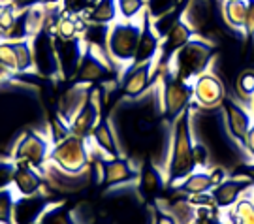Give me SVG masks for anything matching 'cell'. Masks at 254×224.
<instances>
[{
	"mask_svg": "<svg viewBox=\"0 0 254 224\" xmlns=\"http://www.w3.org/2000/svg\"><path fill=\"white\" fill-rule=\"evenodd\" d=\"M98 98H100L98 89H92L91 96L85 102V106L77 111V115L73 117L70 125H68L73 136L87 138V136L92 134L94 126L98 125V119H100V102H98Z\"/></svg>",
	"mask_w": 254,
	"mask_h": 224,
	"instance_id": "5bb4252c",
	"label": "cell"
},
{
	"mask_svg": "<svg viewBox=\"0 0 254 224\" xmlns=\"http://www.w3.org/2000/svg\"><path fill=\"white\" fill-rule=\"evenodd\" d=\"M91 136H92V140H94V144H96V147H98L104 154H108L109 158L121 156L117 138L113 134V128H111V125H109L108 121H100L98 125L94 126V130H92Z\"/></svg>",
	"mask_w": 254,
	"mask_h": 224,
	"instance_id": "cb8c5ba5",
	"label": "cell"
},
{
	"mask_svg": "<svg viewBox=\"0 0 254 224\" xmlns=\"http://www.w3.org/2000/svg\"><path fill=\"white\" fill-rule=\"evenodd\" d=\"M162 111L166 123H175L177 117L192 106V81H185L173 75L170 70L164 74Z\"/></svg>",
	"mask_w": 254,
	"mask_h": 224,
	"instance_id": "5b68a950",
	"label": "cell"
},
{
	"mask_svg": "<svg viewBox=\"0 0 254 224\" xmlns=\"http://www.w3.org/2000/svg\"><path fill=\"white\" fill-rule=\"evenodd\" d=\"M181 6V0H147V13L153 19L172 13Z\"/></svg>",
	"mask_w": 254,
	"mask_h": 224,
	"instance_id": "4dcf8cb0",
	"label": "cell"
},
{
	"mask_svg": "<svg viewBox=\"0 0 254 224\" xmlns=\"http://www.w3.org/2000/svg\"><path fill=\"white\" fill-rule=\"evenodd\" d=\"M13 185L21 196H32V194H38V190L44 185V179H42V175H38L34 171V168L17 166L15 173H13Z\"/></svg>",
	"mask_w": 254,
	"mask_h": 224,
	"instance_id": "7402d4cb",
	"label": "cell"
},
{
	"mask_svg": "<svg viewBox=\"0 0 254 224\" xmlns=\"http://www.w3.org/2000/svg\"><path fill=\"white\" fill-rule=\"evenodd\" d=\"M243 147H245L247 156L254 162V123H253V126L249 128V132H247L245 142H243Z\"/></svg>",
	"mask_w": 254,
	"mask_h": 224,
	"instance_id": "8d00e7d4",
	"label": "cell"
},
{
	"mask_svg": "<svg viewBox=\"0 0 254 224\" xmlns=\"http://www.w3.org/2000/svg\"><path fill=\"white\" fill-rule=\"evenodd\" d=\"M94 0H63V11L68 15H85Z\"/></svg>",
	"mask_w": 254,
	"mask_h": 224,
	"instance_id": "d6a6232c",
	"label": "cell"
},
{
	"mask_svg": "<svg viewBox=\"0 0 254 224\" xmlns=\"http://www.w3.org/2000/svg\"><path fill=\"white\" fill-rule=\"evenodd\" d=\"M151 209H153L154 224H179L172 213H168L166 209H162L156 202H151Z\"/></svg>",
	"mask_w": 254,
	"mask_h": 224,
	"instance_id": "836d02e7",
	"label": "cell"
},
{
	"mask_svg": "<svg viewBox=\"0 0 254 224\" xmlns=\"http://www.w3.org/2000/svg\"><path fill=\"white\" fill-rule=\"evenodd\" d=\"M13 72V70H9L8 66H4V64H0V81H8L9 79V74Z\"/></svg>",
	"mask_w": 254,
	"mask_h": 224,
	"instance_id": "f35d334b",
	"label": "cell"
},
{
	"mask_svg": "<svg viewBox=\"0 0 254 224\" xmlns=\"http://www.w3.org/2000/svg\"><path fill=\"white\" fill-rule=\"evenodd\" d=\"M13 206L15 196L9 187L0 188V224H15L13 223Z\"/></svg>",
	"mask_w": 254,
	"mask_h": 224,
	"instance_id": "4316f807",
	"label": "cell"
},
{
	"mask_svg": "<svg viewBox=\"0 0 254 224\" xmlns=\"http://www.w3.org/2000/svg\"><path fill=\"white\" fill-rule=\"evenodd\" d=\"M109 55H104V47H94L87 45L83 51L81 63L77 68V83H96V81L106 79L109 75Z\"/></svg>",
	"mask_w": 254,
	"mask_h": 224,
	"instance_id": "52a82bcc",
	"label": "cell"
},
{
	"mask_svg": "<svg viewBox=\"0 0 254 224\" xmlns=\"http://www.w3.org/2000/svg\"><path fill=\"white\" fill-rule=\"evenodd\" d=\"M51 206V200L44 194L15 198L13 206V223L15 224H38Z\"/></svg>",
	"mask_w": 254,
	"mask_h": 224,
	"instance_id": "4fadbf2b",
	"label": "cell"
},
{
	"mask_svg": "<svg viewBox=\"0 0 254 224\" xmlns=\"http://www.w3.org/2000/svg\"><path fill=\"white\" fill-rule=\"evenodd\" d=\"M11 2L17 9H28L32 6H36L38 2H44V0H11Z\"/></svg>",
	"mask_w": 254,
	"mask_h": 224,
	"instance_id": "74e56055",
	"label": "cell"
},
{
	"mask_svg": "<svg viewBox=\"0 0 254 224\" xmlns=\"http://www.w3.org/2000/svg\"><path fill=\"white\" fill-rule=\"evenodd\" d=\"M251 53H249V61H251V66L249 68H254V38H251Z\"/></svg>",
	"mask_w": 254,
	"mask_h": 224,
	"instance_id": "ab89813d",
	"label": "cell"
},
{
	"mask_svg": "<svg viewBox=\"0 0 254 224\" xmlns=\"http://www.w3.org/2000/svg\"><path fill=\"white\" fill-rule=\"evenodd\" d=\"M158 51H160V36L154 32L151 15L147 11H143V15H141V36L137 42V49L132 64H143L149 63V61H154Z\"/></svg>",
	"mask_w": 254,
	"mask_h": 224,
	"instance_id": "e0dca14e",
	"label": "cell"
},
{
	"mask_svg": "<svg viewBox=\"0 0 254 224\" xmlns=\"http://www.w3.org/2000/svg\"><path fill=\"white\" fill-rule=\"evenodd\" d=\"M234 90L236 100H239L243 106H251L254 98V68H245L236 75L234 79Z\"/></svg>",
	"mask_w": 254,
	"mask_h": 224,
	"instance_id": "484cf974",
	"label": "cell"
},
{
	"mask_svg": "<svg viewBox=\"0 0 254 224\" xmlns=\"http://www.w3.org/2000/svg\"><path fill=\"white\" fill-rule=\"evenodd\" d=\"M147 8L145 0H117V9L125 21L136 19Z\"/></svg>",
	"mask_w": 254,
	"mask_h": 224,
	"instance_id": "f546056e",
	"label": "cell"
},
{
	"mask_svg": "<svg viewBox=\"0 0 254 224\" xmlns=\"http://www.w3.org/2000/svg\"><path fill=\"white\" fill-rule=\"evenodd\" d=\"M213 187H215V183H213V177H211V171L194 170L189 177L183 179V183H179L177 187L172 188H177L181 194H187V196H194V194L209 192V190H213Z\"/></svg>",
	"mask_w": 254,
	"mask_h": 224,
	"instance_id": "44dd1931",
	"label": "cell"
},
{
	"mask_svg": "<svg viewBox=\"0 0 254 224\" xmlns=\"http://www.w3.org/2000/svg\"><path fill=\"white\" fill-rule=\"evenodd\" d=\"M15 55H17V72H27L30 66H34L32 45L27 40L15 42Z\"/></svg>",
	"mask_w": 254,
	"mask_h": 224,
	"instance_id": "f1b7e54d",
	"label": "cell"
},
{
	"mask_svg": "<svg viewBox=\"0 0 254 224\" xmlns=\"http://www.w3.org/2000/svg\"><path fill=\"white\" fill-rule=\"evenodd\" d=\"M81 44V38H72V40L55 38V47H57L59 63H61V75L73 77L77 74V68H79V63H81L83 57Z\"/></svg>",
	"mask_w": 254,
	"mask_h": 224,
	"instance_id": "ac0fdd59",
	"label": "cell"
},
{
	"mask_svg": "<svg viewBox=\"0 0 254 224\" xmlns=\"http://www.w3.org/2000/svg\"><path fill=\"white\" fill-rule=\"evenodd\" d=\"M32 53H34V66L38 72L46 77H57L61 75V63L55 47V40L49 32H40L32 40Z\"/></svg>",
	"mask_w": 254,
	"mask_h": 224,
	"instance_id": "9c48e42d",
	"label": "cell"
},
{
	"mask_svg": "<svg viewBox=\"0 0 254 224\" xmlns=\"http://www.w3.org/2000/svg\"><path fill=\"white\" fill-rule=\"evenodd\" d=\"M251 109H253V115H254V98H253V104H251Z\"/></svg>",
	"mask_w": 254,
	"mask_h": 224,
	"instance_id": "b9f144b4",
	"label": "cell"
},
{
	"mask_svg": "<svg viewBox=\"0 0 254 224\" xmlns=\"http://www.w3.org/2000/svg\"><path fill=\"white\" fill-rule=\"evenodd\" d=\"M249 194H251V198H253V202H254V188L251 190V192H249Z\"/></svg>",
	"mask_w": 254,
	"mask_h": 224,
	"instance_id": "60d3db41",
	"label": "cell"
},
{
	"mask_svg": "<svg viewBox=\"0 0 254 224\" xmlns=\"http://www.w3.org/2000/svg\"><path fill=\"white\" fill-rule=\"evenodd\" d=\"M213 61H215V44L194 36L189 44L175 53L173 61L166 70H170L173 75L185 81H194L198 75L207 72Z\"/></svg>",
	"mask_w": 254,
	"mask_h": 224,
	"instance_id": "7a4b0ae2",
	"label": "cell"
},
{
	"mask_svg": "<svg viewBox=\"0 0 254 224\" xmlns=\"http://www.w3.org/2000/svg\"><path fill=\"white\" fill-rule=\"evenodd\" d=\"M38 224H75L70 211L63 206H51Z\"/></svg>",
	"mask_w": 254,
	"mask_h": 224,
	"instance_id": "83f0119b",
	"label": "cell"
},
{
	"mask_svg": "<svg viewBox=\"0 0 254 224\" xmlns=\"http://www.w3.org/2000/svg\"><path fill=\"white\" fill-rule=\"evenodd\" d=\"M15 168L17 166H13L9 162H0V188H6L9 183H13Z\"/></svg>",
	"mask_w": 254,
	"mask_h": 224,
	"instance_id": "d590c367",
	"label": "cell"
},
{
	"mask_svg": "<svg viewBox=\"0 0 254 224\" xmlns=\"http://www.w3.org/2000/svg\"><path fill=\"white\" fill-rule=\"evenodd\" d=\"M247 13V0H222L220 15L224 19L226 27L232 30H243Z\"/></svg>",
	"mask_w": 254,
	"mask_h": 224,
	"instance_id": "d4e9b609",
	"label": "cell"
},
{
	"mask_svg": "<svg viewBox=\"0 0 254 224\" xmlns=\"http://www.w3.org/2000/svg\"><path fill=\"white\" fill-rule=\"evenodd\" d=\"M139 36H141L139 23H134V21L113 23L108 32V44H106V51H108L111 63L132 64Z\"/></svg>",
	"mask_w": 254,
	"mask_h": 224,
	"instance_id": "3957f363",
	"label": "cell"
},
{
	"mask_svg": "<svg viewBox=\"0 0 254 224\" xmlns=\"http://www.w3.org/2000/svg\"><path fill=\"white\" fill-rule=\"evenodd\" d=\"M49 158V142L40 134L28 132L17 144L15 149V162L17 166H30V168H42Z\"/></svg>",
	"mask_w": 254,
	"mask_h": 224,
	"instance_id": "30bf717a",
	"label": "cell"
},
{
	"mask_svg": "<svg viewBox=\"0 0 254 224\" xmlns=\"http://www.w3.org/2000/svg\"><path fill=\"white\" fill-rule=\"evenodd\" d=\"M0 64L8 66L9 70H17L15 42H0Z\"/></svg>",
	"mask_w": 254,
	"mask_h": 224,
	"instance_id": "1f68e13d",
	"label": "cell"
},
{
	"mask_svg": "<svg viewBox=\"0 0 254 224\" xmlns=\"http://www.w3.org/2000/svg\"><path fill=\"white\" fill-rule=\"evenodd\" d=\"M166 187V179H164L160 166H156L154 162H147L145 166L139 171V185L137 190L145 202H156V196L160 194V190Z\"/></svg>",
	"mask_w": 254,
	"mask_h": 224,
	"instance_id": "ffe728a7",
	"label": "cell"
},
{
	"mask_svg": "<svg viewBox=\"0 0 254 224\" xmlns=\"http://www.w3.org/2000/svg\"><path fill=\"white\" fill-rule=\"evenodd\" d=\"M154 68V61L143 64H130L127 75L123 79V94L127 98H139L143 96L151 85V74Z\"/></svg>",
	"mask_w": 254,
	"mask_h": 224,
	"instance_id": "2e32d148",
	"label": "cell"
},
{
	"mask_svg": "<svg viewBox=\"0 0 254 224\" xmlns=\"http://www.w3.org/2000/svg\"><path fill=\"white\" fill-rule=\"evenodd\" d=\"M254 185L249 179H243V177H226L224 181H220L218 185L213 187L211 190V196H213V202L218 209H230V207L236 206V202L239 198L247 194L249 190H253Z\"/></svg>",
	"mask_w": 254,
	"mask_h": 224,
	"instance_id": "7c38bea8",
	"label": "cell"
},
{
	"mask_svg": "<svg viewBox=\"0 0 254 224\" xmlns=\"http://www.w3.org/2000/svg\"><path fill=\"white\" fill-rule=\"evenodd\" d=\"M220 108L224 111V119H226V126L230 136L243 145L245 142V136L249 132V128L253 126V113L249 111L247 106H243L239 100H236L234 96L226 94Z\"/></svg>",
	"mask_w": 254,
	"mask_h": 224,
	"instance_id": "ba28073f",
	"label": "cell"
},
{
	"mask_svg": "<svg viewBox=\"0 0 254 224\" xmlns=\"http://www.w3.org/2000/svg\"><path fill=\"white\" fill-rule=\"evenodd\" d=\"M194 170H196V162H194V142H192L190 108H189L173 123L172 151H170L168 173H166V187H177Z\"/></svg>",
	"mask_w": 254,
	"mask_h": 224,
	"instance_id": "6da1fadb",
	"label": "cell"
},
{
	"mask_svg": "<svg viewBox=\"0 0 254 224\" xmlns=\"http://www.w3.org/2000/svg\"><path fill=\"white\" fill-rule=\"evenodd\" d=\"M194 38V30H192L187 21H177L173 28L166 34V38H162L160 42V51H158V61H160V66H170V63L173 61L175 53L185 47V45L190 42Z\"/></svg>",
	"mask_w": 254,
	"mask_h": 224,
	"instance_id": "9a60e30c",
	"label": "cell"
},
{
	"mask_svg": "<svg viewBox=\"0 0 254 224\" xmlns=\"http://www.w3.org/2000/svg\"><path fill=\"white\" fill-rule=\"evenodd\" d=\"M243 32H245V36L249 40L254 38V0H247V13H245Z\"/></svg>",
	"mask_w": 254,
	"mask_h": 224,
	"instance_id": "e575fe53",
	"label": "cell"
},
{
	"mask_svg": "<svg viewBox=\"0 0 254 224\" xmlns=\"http://www.w3.org/2000/svg\"><path fill=\"white\" fill-rule=\"evenodd\" d=\"M117 0H96L81 17L92 25H111L117 19Z\"/></svg>",
	"mask_w": 254,
	"mask_h": 224,
	"instance_id": "603a6c76",
	"label": "cell"
},
{
	"mask_svg": "<svg viewBox=\"0 0 254 224\" xmlns=\"http://www.w3.org/2000/svg\"><path fill=\"white\" fill-rule=\"evenodd\" d=\"M49 160L53 162L57 170L64 173H83L89 168V152L85 147V138L72 134L61 144L53 145V151H49Z\"/></svg>",
	"mask_w": 254,
	"mask_h": 224,
	"instance_id": "277c9868",
	"label": "cell"
},
{
	"mask_svg": "<svg viewBox=\"0 0 254 224\" xmlns=\"http://www.w3.org/2000/svg\"><path fill=\"white\" fill-rule=\"evenodd\" d=\"M100 170V181L109 188L121 187V185H128L132 181L139 179V170L136 166H132L127 158L123 156H115L109 160H102L96 164Z\"/></svg>",
	"mask_w": 254,
	"mask_h": 224,
	"instance_id": "8fae6325",
	"label": "cell"
},
{
	"mask_svg": "<svg viewBox=\"0 0 254 224\" xmlns=\"http://www.w3.org/2000/svg\"><path fill=\"white\" fill-rule=\"evenodd\" d=\"M91 90L92 89L87 87V83H77L72 89L64 90L63 94H61V98H59V113H61V119L70 125V121L77 115V111L89 100Z\"/></svg>",
	"mask_w": 254,
	"mask_h": 224,
	"instance_id": "d6986e66",
	"label": "cell"
},
{
	"mask_svg": "<svg viewBox=\"0 0 254 224\" xmlns=\"http://www.w3.org/2000/svg\"><path fill=\"white\" fill-rule=\"evenodd\" d=\"M224 96V83L211 70L203 72L192 81V104L198 108H218Z\"/></svg>",
	"mask_w": 254,
	"mask_h": 224,
	"instance_id": "8992f818",
	"label": "cell"
}]
</instances>
